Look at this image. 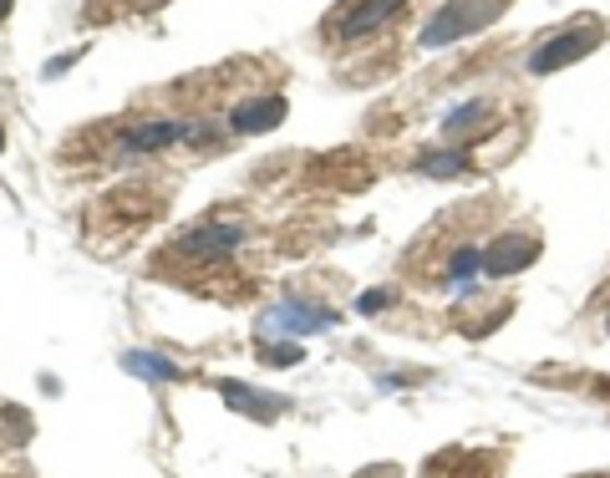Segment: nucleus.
<instances>
[{
    "label": "nucleus",
    "mask_w": 610,
    "mask_h": 478,
    "mask_svg": "<svg viewBox=\"0 0 610 478\" xmlns=\"http://www.w3.org/2000/svg\"><path fill=\"white\" fill-rule=\"evenodd\" d=\"M504 5H509V0H443V5H438V15L422 26V46H428V51H443V46L463 41V36L483 31L489 21H499V15H504Z\"/></svg>",
    "instance_id": "nucleus-1"
},
{
    "label": "nucleus",
    "mask_w": 610,
    "mask_h": 478,
    "mask_svg": "<svg viewBox=\"0 0 610 478\" xmlns=\"http://www.w3.org/2000/svg\"><path fill=\"white\" fill-rule=\"evenodd\" d=\"M600 41H606V26H600V21H581V26L554 31L550 41H539L535 51H529V76L565 72V67H575L581 57H590Z\"/></svg>",
    "instance_id": "nucleus-2"
},
{
    "label": "nucleus",
    "mask_w": 610,
    "mask_h": 478,
    "mask_svg": "<svg viewBox=\"0 0 610 478\" xmlns=\"http://www.w3.org/2000/svg\"><path fill=\"white\" fill-rule=\"evenodd\" d=\"M336 321H342V315L326 311V306L285 300V306H270V311L260 315V342H265V336H275V331H285V336H315V331H331Z\"/></svg>",
    "instance_id": "nucleus-3"
},
{
    "label": "nucleus",
    "mask_w": 610,
    "mask_h": 478,
    "mask_svg": "<svg viewBox=\"0 0 610 478\" xmlns=\"http://www.w3.org/2000/svg\"><path fill=\"white\" fill-rule=\"evenodd\" d=\"M407 0H357V5H346V11H336L326 21L331 36H342V41H357V36H372V31H382L392 21V15L403 11Z\"/></svg>",
    "instance_id": "nucleus-4"
},
{
    "label": "nucleus",
    "mask_w": 610,
    "mask_h": 478,
    "mask_svg": "<svg viewBox=\"0 0 610 478\" xmlns=\"http://www.w3.org/2000/svg\"><path fill=\"white\" fill-rule=\"evenodd\" d=\"M208 138L204 122H148V128H133V133L118 143L122 158H137V153H153V148H168V143H199Z\"/></svg>",
    "instance_id": "nucleus-5"
},
{
    "label": "nucleus",
    "mask_w": 610,
    "mask_h": 478,
    "mask_svg": "<svg viewBox=\"0 0 610 478\" xmlns=\"http://www.w3.org/2000/svg\"><path fill=\"white\" fill-rule=\"evenodd\" d=\"M539 260V239L535 235H504L493 239L489 250H483V275L489 280H509V275H519Z\"/></svg>",
    "instance_id": "nucleus-6"
},
{
    "label": "nucleus",
    "mask_w": 610,
    "mask_h": 478,
    "mask_svg": "<svg viewBox=\"0 0 610 478\" xmlns=\"http://www.w3.org/2000/svg\"><path fill=\"white\" fill-rule=\"evenodd\" d=\"M285 97H250V103H239L235 112H229V128L235 133H270V128H280L285 122Z\"/></svg>",
    "instance_id": "nucleus-7"
},
{
    "label": "nucleus",
    "mask_w": 610,
    "mask_h": 478,
    "mask_svg": "<svg viewBox=\"0 0 610 478\" xmlns=\"http://www.w3.org/2000/svg\"><path fill=\"white\" fill-rule=\"evenodd\" d=\"M239 235H244L239 225H199V229H189V235L179 239V250L183 254H199V260H214V254L235 250Z\"/></svg>",
    "instance_id": "nucleus-8"
},
{
    "label": "nucleus",
    "mask_w": 610,
    "mask_h": 478,
    "mask_svg": "<svg viewBox=\"0 0 610 478\" xmlns=\"http://www.w3.org/2000/svg\"><path fill=\"white\" fill-rule=\"evenodd\" d=\"M219 397L235 407V413H250L254 422H270L275 413H280V403H265V397H260L254 387H244V382H219Z\"/></svg>",
    "instance_id": "nucleus-9"
},
{
    "label": "nucleus",
    "mask_w": 610,
    "mask_h": 478,
    "mask_svg": "<svg viewBox=\"0 0 610 478\" xmlns=\"http://www.w3.org/2000/svg\"><path fill=\"white\" fill-rule=\"evenodd\" d=\"M122 367L133 377H143V382H174V377H179V361H164L158 351H128Z\"/></svg>",
    "instance_id": "nucleus-10"
},
{
    "label": "nucleus",
    "mask_w": 610,
    "mask_h": 478,
    "mask_svg": "<svg viewBox=\"0 0 610 478\" xmlns=\"http://www.w3.org/2000/svg\"><path fill=\"white\" fill-rule=\"evenodd\" d=\"M483 275V250H458L453 254V265H447V290H463V285H474Z\"/></svg>",
    "instance_id": "nucleus-11"
},
{
    "label": "nucleus",
    "mask_w": 610,
    "mask_h": 478,
    "mask_svg": "<svg viewBox=\"0 0 610 478\" xmlns=\"http://www.w3.org/2000/svg\"><path fill=\"white\" fill-rule=\"evenodd\" d=\"M422 174H428V179H458L463 168H468V153H458V148H438V153H428V158H422Z\"/></svg>",
    "instance_id": "nucleus-12"
},
{
    "label": "nucleus",
    "mask_w": 610,
    "mask_h": 478,
    "mask_svg": "<svg viewBox=\"0 0 610 478\" xmlns=\"http://www.w3.org/2000/svg\"><path fill=\"white\" fill-rule=\"evenodd\" d=\"M483 112H489L483 103H463V107H453V112L443 118V133H463V128H478V122H483Z\"/></svg>",
    "instance_id": "nucleus-13"
},
{
    "label": "nucleus",
    "mask_w": 610,
    "mask_h": 478,
    "mask_svg": "<svg viewBox=\"0 0 610 478\" xmlns=\"http://www.w3.org/2000/svg\"><path fill=\"white\" fill-rule=\"evenodd\" d=\"M260 351H265L260 361H270V367H296L300 361V346H265L260 342Z\"/></svg>",
    "instance_id": "nucleus-14"
},
{
    "label": "nucleus",
    "mask_w": 610,
    "mask_h": 478,
    "mask_svg": "<svg viewBox=\"0 0 610 478\" xmlns=\"http://www.w3.org/2000/svg\"><path fill=\"white\" fill-rule=\"evenodd\" d=\"M392 300H397V290H387V285H382V290H367V296L357 300V315H372V311H382V306H392Z\"/></svg>",
    "instance_id": "nucleus-15"
},
{
    "label": "nucleus",
    "mask_w": 610,
    "mask_h": 478,
    "mask_svg": "<svg viewBox=\"0 0 610 478\" xmlns=\"http://www.w3.org/2000/svg\"><path fill=\"white\" fill-rule=\"evenodd\" d=\"M5 11H11V0H0V21H5Z\"/></svg>",
    "instance_id": "nucleus-16"
},
{
    "label": "nucleus",
    "mask_w": 610,
    "mask_h": 478,
    "mask_svg": "<svg viewBox=\"0 0 610 478\" xmlns=\"http://www.w3.org/2000/svg\"><path fill=\"white\" fill-rule=\"evenodd\" d=\"M0 153H5V133H0Z\"/></svg>",
    "instance_id": "nucleus-17"
}]
</instances>
